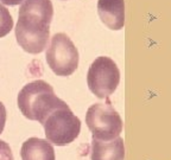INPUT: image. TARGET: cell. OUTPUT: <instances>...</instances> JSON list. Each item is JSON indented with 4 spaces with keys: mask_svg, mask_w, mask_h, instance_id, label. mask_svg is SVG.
<instances>
[{
    "mask_svg": "<svg viewBox=\"0 0 171 160\" xmlns=\"http://www.w3.org/2000/svg\"><path fill=\"white\" fill-rule=\"evenodd\" d=\"M86 123L93 138L101 141H111L120 136L123 132V119L109 103L92 104L87 114Z\"/></svg>",
    "mask_w": 171,
    "mask_h": 160,
    "instance_id": "5b68a950",
    "label": "cell"
},
{
    "mask_svg": "<svg viewBox=\"0 0 171 160\" xmlns=\"http://www.w3.org/2000/svg\"><path fill=\"white\" fill-rule=\"evenodd\" d=\"M0 160H14L10 145L3 140H0Z\"/></svg>",
    "mask_w": 171,
    "mask_h": 160,
    "instance_id": "8fae6325",
    "label": "cell"
},
{
    "mask_svg": "<svg viewBox=\"0 0 171 160\" xmlns=\"http://www.w3.org/2000/svg\"><path fill=\"white\" fill-rule=\"evenodd\" d=\"M97 13L109 30H121L125 25V0H97Z\"/></svg>",
    "mask_w": 171,
    "mask_h": 160,
    "instance_id": "52a82bcc",
    "label": "cell"
},
{
    "mask_svg": "<svg viewBox=\"0 0 171 160\" xmlns=\"http://www.w3.org/2000/svg\"><path fill=\"white\" fill-rule=\"evenodd\" d=\"M92 160H124L125 146L123 138L118 136L111 141H101L95 138L92 139Z\"/></svg>",
    "mask_w": 171,
    "mask_h": 160,
    "instance_id": "ba28073f",
    "label": "cell"
},
{
    "mask_svg": "<svg viewBox=\"0 0 171 160\" xmlns=\"http://www.w3.org/2000/svg\"><path fill=\"white\" fill-rule=\"evenodd\" d=\"M5 123H6V108L4 103L0 101V134L3 133L5 128Z\"/></svg>",
    "mask_w": 171,
    "mask_h": 160,
    "instance_id": "7c38bea8",
    "label": "cell"
},
{
    "mask_svg": "<svg viewBox=\"0 0 171 160\" xmlns=\"http://www.w3.org/2000/svg\"><path fill=\"white\" fill-rule=\"evenodd\" d=\"M120 82V71L115 62L106 56H100L90 64L87 74L89 90L97 99H107L114 94Z\"/></svg>",
    "mask_w": 171,
    "mask_h": 160,
    "instance_id": "8992f818",
    "label": "cell"
},
{
    "mask_svg": "<svg viewBox=\"0 0 171 160\" xmlns=\"http://www.w3.org/2000/svg\"><path fill=\"white\" fill-rule=\"evenodd\" d=\"M22 160H56L51 142L39 138L27 139L20 151Z\"/></svg>",
    "mask_w": 171,
    "mask_h": 160,
    "instance_id": "9c48e42d",
    "label": "cell"
},
{
    "mask_svg": "<svg viewBox=\"0 0 171 160\" xmlns=\"http://www.w3.org/2000/svg\"><path fill=\"white\" fill-rule=\"evenodd\" d=\"M62 1H67V0H62Z\"/></svg>",
    "mask_w": 171,
    "mask_h": 160,
    "instance_id": "5bb4252c",
    "label": "cell"
},
{
    "mask_svg": "<svg viewBox=\"0 0 171 160\" xmlns=\"http://www.w3.org/2000/svg\"><path fill=\"white\" fill-rule=\"evenodd\" d=\"M53 17L54 6L51 0H24L22 3L15 38L24 51L37 55L48 48Z\"/></svg>",
    "mask_w": 171,
    "mask_h": 160,
    "instance_id": "6da1fadb",
    "label": "cell"
},
{
    "mask_svg": "<svg viewBox=\"0 0 171 160\" xmlns=\"http://www.w3.org/2000/svg\"><path fill=\"white\" fill-rule=\"evenodd\" d=\"M46 140L56 146H67L78 136L81 121L68 104L51 112L42 122Z\"/></svg>",
    "mask_w": 171,
    "mask_h": 160,
    "instance_id": "3957f363",
    "label": "cell"
},
{
    "mask_svg": "<svg viewBox=\"0 0 171 160\" xmlns=\"http://www.w3.org/2000/svg\"><path fill=\"white\" fill-rule=\"evenodd\" d=\"M45 59L49 68L57 76L67 77L73 75L78 66V51L69 36L56 33L53 36L46 49Z\"/></svg>",
    "mask_w": 171,
    "mask_h": 160,
    "instance_id": "277c9868",
    "label": "cell"
},
{
    "mask_svg": "<svg viewBox=\"0 0 171 160\" xmlns=\"http://www.w3.org/2000/svg\"><path fill=\"white\" fill-rule=\"evenodd\" d=\"M17 102L26 119L38 121L39 123L53 110L67 104L57 97L54 88L43 80H37L24 85L18 94Z\"/></svg>",
    "mask_w": 171,
    "mask_h": 160,
    "instance_id": "7a4b0ae2",
    "label": "cell"
},
{
    "mask_svg": "<svg viewBox=\"0 0 171 160\" xmlns=\"http://www.w3.org/2000/svg\"><path fill=\"white\" fill-rule=\"evenodd\" d=\"M0 1L8 6H15V5H19L20 3H23L24 0H0Z\"/></svg>",
    "mask_w": 171,
    "mask_h": 160,
    "instance_id": "4fadbf2b",
    "label": "cell"
},
{
    "mask_svg": "<svg viewBox=\"0 0 171 160\" xmlns=\"http://www.w3.org/2000/svg\"><path fill=\"white\" fill-rule=\"evenodd\" d=\"M13 29V19L10 14V11L0 4V38L5 37Z\"/></svg>",
    "mask_w": 171,
    "mask_h": 160,
    "instance_id": "30bf717a",
    "label": "cell"
}]
</instances>
